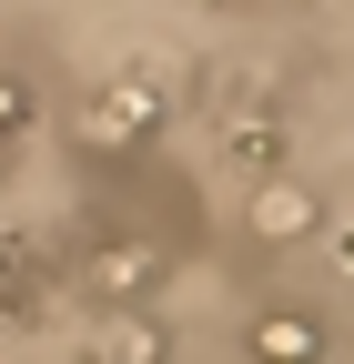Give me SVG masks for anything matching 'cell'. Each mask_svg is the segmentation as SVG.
Here are the masks:
<instances>
[{
  "label": "cell",
  "mask_w": 354,
  "mask_h": 364,
  "mask_svg": "<svg viewBox=\"0 0 354 364\" xmlns=\"http://www.w3.org/2000/svg\"><path fill=\"white\" fill-rule=\"evenodd\" d=\"M253 364H324L314 314H253Z\"/></svg>",
  "instance_id": "3957f363"
},
{
  "label": "cell",
  "mask_w": 354,
  "mask_h": 364,
  "mask_svg": "<svg viewBox=\"0 0 354 364\" xmlns=\"http://www.w3.org/2000/svg\"><path fill=\"white\" fill-rule=\"evenodd\" d=\"M21 122H31V102H21L11 81H0V132H21Z\"/></svg>",
  "instance_id": "52a82bcc"
},
{
  "label": "cell",
  "mask_w": 354,
  "mask_h": 364,
  "mask_svg": "<svg viewBox=\"0 0 354 364\" xmlns=\"http://www.w3.org/2000/svg\"><path fill=\"white\" fill-rule=\"evenodd\" d=\"M142 284H152V253H142V243H112V253H102V294H112V304H132Z\"/></svg>",
  "instance_id": "5b68a950"
},
{
  "label": "cell",
  "mask_w": 354,
  "mask_h": 364,
  "mask_svg": "<svg viewBox=\"0 0 354 364\" xmlns=\"http://www.w3.org/2000/svg\"><path fill=\"white\" fill-rule=\"evenodd\" d=\"M233 162L274 172V162H284V122H263V112H253V122H233Z\"/></svg>",
  "instance_id": "8992f818"
},
{
  "label": "cell",
  "mask_w": 354,
  "mask_h": 364,
  "mask_svg": "<svg viewBox=\"0 0 354 364\" xmlns=\"http://www.w3.org/2000/svg\"><path fill=\"white\" fill-rule=\"evenodd\" d=\"M152 132H162V91L152 81H102V102L81 112V142H102V152H132Z\"/></svg>",
  "instance_id": "6da1fadb"
},
{
  "label": "cell",
  "mask_w": 354,
  "mask_h": 364,
  "mask_svg": "<svg viewBox=\"0 0 354 364\" xmlns=\"http://www.w3.org/2000/svg\"><path fill=\"white\" fill-rule=\"evenodd\" d=\"M102 354H112V364H162L172 344H162V324H152V314H112V334H102Z\"/></svg>",
  "instance_id": "277c9868"
},
{
  "label": "cell",
  "mask_w": 354,
  "mask_h": 364,
  "mask_svg": "<svg viewBox=\"0 0 354 364\" xmlns=\"http://www.w3.org/2000/svg\"><path fill=\"white\" fill-rule=\"evenodd\" d=\"M334 263H344V273H354V223H344V233H334Z\"/></svg>",
  "instance_id": "ba28073f"
},
{
  "label": "cell",
  "mask_w": 354,
  "mask_h": 364,
  "mask_svg": "<svg viewBox=\"0 0 354 364\" xmlns=\"http://www.w3.org/2000/svg\"><path fill=\"white\" fill-rule=\"evenodd\" d=\"M243 223H253V233H263V243H304V233H314V223H324V203H314V193H304V182H263V193H253V213H243Z\"/></svg>",
  "instance_id": "7a4b0ae2"
}]
</instances>
